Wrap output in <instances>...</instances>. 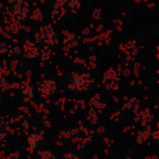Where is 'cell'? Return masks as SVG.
<instances>
[{
	"label": "cell",
	"mask_w": 159,
	"mask_h": 159,
	"mask_svg": "<svg viewBox=\"0 0 159 159\" xmlns=\"http://www.w3.org/2000/svg\"><path fill=\"white\" fill-rule=\"evenodd\" d=\"M49 53H50V50H49V48H45L44 50H43V55H42V59L44 60H47L49 58Z\"/></svg>",
	"instance_id": "cell-5"
},
{
	"label": "cell",
	"mask_w": 159,
	"mask_h": 159,
	"mask_svg": "<svg viewBox=\"0 0 159 159\" xmlns=\"http://www.w3.org/2000/svg\"><path fill=\"white\" fill-rule=\"evenodd\" d=\"M148 136H149V133L148 132H142V133H139V137H137V139H139V143H143L145 139H148Z\"/></svg>",
	"instance_id": "cell-2"
},
{
	"label": "cell",
	"mask_w": 159,
	"mask_h": 159,
	"mask_svg": "<svg viewBox=\"0 0 159 159\" xmlns=\"http://www.w3.org/2000/svg\"><path fill=\"white\" fill-rule=\"evenodd\" d=\"M0 79H1V73H0Z\"/></svg>",
	"instance_id": "cell-9"
},
{
	"label": "cell",
	"mask_w": 159,
	"mask_h": 159,
	"mask_svg": "<svg viewBox=\"0 0 159 159\" xmlns=\"http://www.w3.org/2000/svg\"><path fill=\"white\" fill-rule=\"evenodd\" d=\"M77 5H79L77 0H70V8H72V9H75V8L77 7Z\"/></svg>",
	"instance_id": "cell-6"
},
{
	"label": "cell",
	"mask_w": 159,
	"mask_h": 159,
	"mask_svg": "<svg viewBox=\"0 0 159 159\" xmlns=\"http://www.w3.org/2000/svg\"><path fill=\"white\" fill-rule=\"evenodd\" d=\"M39 154L42 159H53V155L50 152H42Z\"/></svg>",
	"instance_id": "cell-3"
},
{
	"label": "cell",
	"mask_w": 159,
	"mask_h": 159,
	"mask_svg": "<svg viewBox=\"0 0 159 159\" xmlns=\"http://www.w3.org/2000/svg\"><path fill=\"white\" fill-rule=\"evenodd\" d=\"M32 18L34 19V20H42V18H43V16H42V13H40V11L39 10H35V11L33 12V14H32Z\"/></svg>",
	"instance_id": "cell-4"
},
{
	"label": "cell",
	"mask_w": 159,
	"mask_h": 159,
	"mask_svg": "<svg viewBox=\"0 0 159 159\" xmlns=\"http://www.w3.org/2000/svg\"><path fill=\"white\" fill-rule=\"evenodd\" d=\"M38 139H39V137H38L37 135H31V136L29 137V144H30V146H31L32 149H34V148L37 146Z\"/></svg>",
	"instance_id": "cell-1"
},
{
	"label": "cell",
	"mask_w": 159,
	"mask_h": 159,
	"mask_svg": "<svg viewBox=\"0 0 159 159\" xmlns=\"http://www.w3.org/2000/svg\"><path fill=\"white\" fill-rule=\"evenodd\" d=\"M93 16L95 19H99L100 18V10L96 9L95 11H94V13H93Z\"/></svg>",
	"instance_id": "cell-7"
},
{
	"label": "cell",
	"mask_w": 159,
	"mask_h": 159,
	"mask_svg": "<svg viewBox=\"0 0 159 159\" xmlns=\"http://www.w3.org/2000/svg\"><path fill=\"white\" fill-rule=\"evenodd\" d=\"M66 159H79V157H75V156H73V155H66Z\"/></svg>",
	"instance_id": "cell-8"
}]
</instances>
